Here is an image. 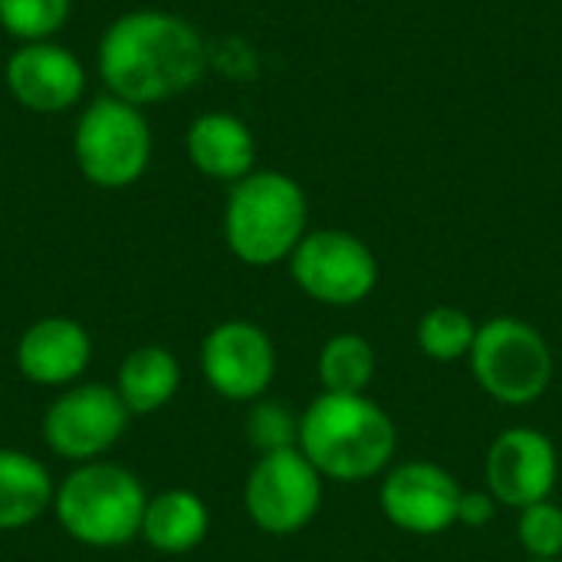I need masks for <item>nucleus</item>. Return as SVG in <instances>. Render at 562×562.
I'll return each instance as SVG.
<instances>
[{
    "label": "nucleus",
    "instance_id": "1",
    "mask_svg": "<svg viewBox=\"0 0 562 562\" xmlns=\"http://www.w3.org/2000/svg\"><path fill=\"white\" fill-rule=\"evenodd\" d=\"M211 53L201 30L181 13L135 7L119 13L95 43V76L105 92L138 109L161 105L194 89Z\"/></svg>",
    "mask_w": 562,
    "mask_h": 562
},
{
    "label": "nucleus",
    "instance_id": "2",
    "mask_svg": "<svg viewBox=\"0 0 562 562\" xmlns=\"http://www.w3.org/2000/svg\"><path fill=\"white\" fill-rule=\"evenodd\" d=\"M310 464L339 484H359L392 468L398 435L389 412L369 395H316L300 415V445Z\"/></svg>",
    "mask_w": 562,
    "mask_h": 562
},
{
    "label": "nucleus",
    "instance_id": "3",
    "mask_svg": "<svg viewBox=\"0 0 562 562\" xmlns=\"http://www.w3.org/2000/svg\"><path fill=\"white\" fill-rule=\"evenodd\" d=\"M306 194L283 171H250L231 184L224 201V244L247 267H273L293 257L306 237Z\"/></svg>",
    "mask_w": 562,
    "mask_h": 562
},
{
    "label": "nucleus",
    "instance_id": "4",
    "mask_svg": "<svg viewBox=\"0 0 562 562\" xmlns=\"http://www.w3.org/2000/svg\"><path fill=\"white\" fill-rule=\"evenodd\" d=\"M145 507L148 494L138 474L105 458L76 464L53 497L59 530L89 550H119L138 540Z\"/></svg>",
    "mask_w": 562,
    "mask_h": 562
},
{
    "label": "nucleus",
    "instance_id": "5",
    "mask_svg": "<svg viewBox=\"0 0 562 562\" xmlns=\"http://www.w3.org/2000/svg\"><path fill=\"white\" fill-rule=\"evenodd\" d=\"M155 158V132L145 109L109 92L79 105L72 125V161L99 191H125L145 178Z\"/></svg>",
    "mask_w": 562,
    "mask_h": 562
},
{
    "label": "nucleus",
    "instance_id": "6",
    "mask_svg": "<svg viewBox=\"0 0 562 562\" xmlns=\"http://www.w3.org/2000/svg\"><path fill=\"white\" fill-rule=\"evenodd\" d=\"M468 362L481 392L510 408L533 405L553 382L550 342L537 326L517 316H494L481 323Z\"/></svg>",
    "mask_w": 562,
    "mask_h": 562
},
{
    "label": "nucleus",
    "instance_id": "7",
    "mask_svg": "<svg viewBox=\"0 0 562 562\" xmlns=\"http://www.w3.org/2000/svg\"><path fill=\"white\" fill-rule=\"evenodd\" d=\"M323 474L300 448L260 454L244 484V510L250 524L270 537L306 530L323 507Z\"/></svg>",
    "mask_w": 562,
    "mask_h": 562
},
{
    "label": "nucleus",
    "instance_id": "8",
    "mask_svg": "<svg viewBox=\"0 0 562 562\" xmlns=\"http://www.w3.org/2000/svg\"><path fill=\"white\" fill-rule=\"evenodd\" d=\"M128 422L132 412L119 398L115 385L76 382L49 402L43 415V441L56 458L89 464L102 461L122 441Z\"/></svg>",
    "mask_w": 562,
    "mask_h": 562
},
{
    "label": "nucleus",
    "instance_id": "9",
    "mask_svg": "<svg viewBox=\"0 0 562 562\" xmlns=\"http://www.w3.org/2000/svg\"><path fill=\"white\" fill-rule=\"evenodd\" d=\"M286 263L293 283L323 306H356L379 286L372 247L349 231H306Z\"/></svg>",
    "mask_w": 562,
    "mask_h": 562
},
{
    "label": "nucleus",
    "instance_id": "10",
    "mask_svg": "<svg viewBox=\"0 0 562 562\" xmlns=\"http://www.w3.org/2000/svg\"><path fill=\"white\" fill-rule=\"evenodd\" d=\"M201 375L227 402L250 405L263 398L277 379V346L270 333L250 319H224L201 339Z\"/></svg>",
    "mask_w": 562,
    "mask_h": 562
},
{
    "label": "nucleus",
    "instance_id": "11",
    "mask_svg": "<svg viewBox=\"0 0 562 562\" xmlns=\"http://www.w3.org/2000/svg\"><path fill=\"white\" fill-rule=\"evenodd\" d=\"M3 86L23 112L63 115L82 105L89 69L59 40L16 43L3 63Z\"/></svg>",
    "mask_w": 562,
    "mask_h": 562
},
{
    "label": "nucleus",
    "instance_id": "12",
    "mask_svg": "<svg viewBox=\"0 0 562 562\" xmlns=\"http://www.w3.org/2000/svg\"><path fill=\"white\" fill-rule=\"evenodd\" d=\"M461 484L431 461L392 464L379 487L382 514L392 527L415 537H438L458 524Z\"/></svg>",
    "mask_w": 562,
    "mask_h": 562
},
{
    "label": "nucleus",
    "instance_id": "13",
    "mask_svg": "<svg viewBox=\"0 0 562 562\" xmlns=\"http://www.w3.org/2000/svg\"><path fill=\"white\" fill-rule=\"evenodd\" d=\"M484 477L501 507L524 510L550 501L560 481L557 445L537 428H510L494 438L484 458Z\"/></svg>",
    "mask_w": 562,
    "mask_h": 562
},
{
    "label": "nucleus",
    "instance_id": "14",
    "mask_svg": "<svg viewBox=\"0 0 562 562\" xmlns=\"http://www.w3.org/2000/svg\"><path fill=\"white\" fill-rule=\"evenodd\" d=\"M16 369L30 385L69 389L92 362V336L72 316H43L16 342Z\"/></svg>",
    "mask_w": 562,
    "mask_h": 562
},
{
    "label": "nucleus",
    "instance_id": "15",
    "mask_svg": "<svg viewBox=\"0 0 562 562\" xmlns=\"http://www.w3.org/2000/svg\"><path fill=\"white\" fill-rule=\"evenodd\" d=\"M184 155L191 168L211 181L237 184L257 165V138L234 112H201L184 132Z\"/></svg>",
    "mask_w": 562,
    "mask_h": 562
},
{
    "label": "nucleus",
    "instance_id": "16",
    "mask_svg": "<svg viewBox=\"0 0 562 562\" xmlns=\"http://www.w3.org/2000/svg\"><path fill=\"white\" fill-rule=\"evenodd\" d=\"M211 530V510L207 504L184 487H168L155 497H148L145 517H142V537L151 550L165 557H184L204 543Z\"/></svg>",
    "mask_w": 562,
    "mask_h": 562
},
{
    "label": "nucleus",
    "instance_id": "17",
    "mask_svg": "<svg viewBox=\"0 0 562 562\" xmlns=\"http://www.w3.org/2000/svg\"><path fill=\"white\" fill-rule=\"evenodd\" d=\"M56 484L49 468L16 448H0V533L23 530L53 510Z\"/></svg>",
    "mask_w": 562,
    "mask_h": 562
},
{
    "label": "nucleus",
    "instance_id": "18",
    "mask_svg": "<svg viewBox=\"0 0 562 562\" xmlns=\"http://www.w3.org/2000/svg\"><path fill=\"white\" fill-rule=\"evenodd\" d=\"M181 389V362L165 346L132 349L115 372V392L132 415L161 412Z\"/></svg>",
    "mask_w": 562,
    "mask_h": 562
},
{
    "label": "nucleus",
    "instance_id": "19",
    "mask_svg": "<svg viewBox=\"0 0 562 562\" xmlns=\"http://www.w3.org/2000/svg\"><path fill=\"white\" fill-rule=\"evenodd\" d=\"M379 372L375 346L359 333H339L323 342L316 356V375L323 392L333 395H366Z\"/></svg>",
    "mask_w": 562,
    "mask_h": 562
},
{
    "label": "nucleus",
    "instance_id": "20",
    "mask_svg": "<svg viewBox=\"0 0 562 562\" xmlns=\"http://www.w3.org/2000/svg\"><path fill=\"white\" fill-rule=\"evenodd\" d=\"M481 323H474L464 310L458 306H435L418 319V349L431 362H461L471 356L474 339H477Z\"/></svg>",
    "mask_w": 562,
    "mask_h": 562
},
{
    "label": "nucleus",
    "instance_id": "21",
    "mask_svg": "<svg viewBox=\"0 0 562 562\" xmlns=\"http://www.w3.org/2000/svg\"><path fill=\"white\" fill-rule=\"evenodd\" d=\"M72 16V0H0V30L13 43L56 40Z\"/></svg>",
    "mask_w": 562,
    "mask_h": 562
},
{
    "label": "nucleus",
    "instance_id": "22",
    "mask_svg": "<svg viewBox=\"0 0 562 562\" xmlns=\"http://www.w3.org/2000/svg\"><path fill=\"white\" fill-rule=\"evenodd\" d=\"M244 435L257 454H273L300 445V415L277 398H257L247 408L244 418Z\"/></svg>",
    "mask_w": 562,
    "mask_h": 562
},
{
    "label": "nucleus",
    "instance_id": "23",
    "mask_svg": "<svg viewBox=\"0 0 562 562\" xmlns=\"http://www.w3.org/2000/svg\"><path fill=\"white\" fill-rule=\"evenodd\" d=\"M517 537L530 560H562V507L553 501L524 507L517 520Z\"/></svg>",
    "mask_w": 562,
    "mask_h": 562
},
{
    "label": "nucleus",
    "instance_id": "24",
    "mask_svg": "<svg viewBox=\"0 0 562 562\" xmlns=\"http://www.w3.org/2000/svg\"><path fill=\"white\" fill-rule=\"evenodd\" d=\"M497 497L491 491H461V501H458V524L461 527H471V530H481L487 524H494L497 517Z\"/></svg>",
    "mask_w": 562,
    "mask_h": 562
},
{
    "label": "nucleus",
    "instance_id": "25",
    "mask_svg": "<svg viewBox=\"0 0 562 562\" xmlns=\"http://www.w3.org/2000/svg\"><path fill=\"white\" fill-rule=\"evenodd\" d=\"M524 562H562V560H530V557H527Z\"/></svg>",
    "mask_w": 562,
    "mask_h": 562
}]
</instances>
